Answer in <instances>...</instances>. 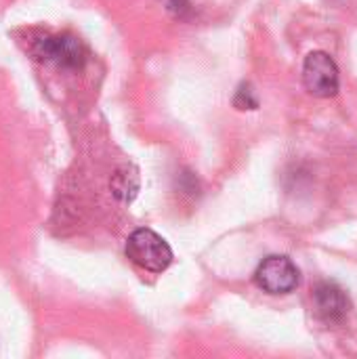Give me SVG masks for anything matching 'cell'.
Masks as SVG:
<instances>
[{
	"instance_id": "4",
	"label": "cell",
	"mask_w": 357,
	"mask_h": 359,
	"mask_svg": "<svg viewBox=\"0 0 357 359\" xmlns=\"http://www.w3.org/2000/svg\"><path fill=\"white\" fill-rule=\"evenodd\" d=\"M255 280L267 294H288L299 288L301 271L288 257H267L255 271Z\"/></svg>"
},
{
	"instance_id": "7",
	"label": "cell",
	"mask_w": 357,
	"mask_h": 359,
	"mask_svg": "<svg viewBox=\"0 0 357 359\" xmlns=\"http://www.w3.org/2000/svg\"><path fill=\"white\" fill-rule=\"evenodd\" d=\"M234 105L238 109H257L259 107V97H257V93L252 90L250 84H242L238 88V93L234 97Z\"/></svg>"
},
{
	"instance_id": "1",
	"label": "cell",
	"mask_w": 357,
	"mask_h": 359,
	"mask_svg": "<svg viewBox=\"0 0 357 359\" xmlns=\"http://www.w3.org/2000/svg\"><path fill=\"white\" fill-rule=\"evenodd\" d=\"M126 257L130 263L149 273H162L173 263L168 242L151 229H137L126 240Z\"/></svg>"
},
{
	"instance_id": "5",
	"label": "cell",
	"mask_w": 357,
	"mask_h": 359,
	"mask_svg": "<svg viewBox=\"0 0 357 359\" xmlns=\"http://www.w3.org/2000/svg\"><path fill=\"white\" fill-rule=\"evenodd\" d=\"M314 307L324 322L335 324L347 318L351 305L341 286H337L335 282H322L314 290Z\"/></svg>"
},
{
	"instance_id": "6",
	"label": "cell",
	"mask_w": 357,
	"mask_h": 359,
	"mask_svg": "<svg viewBox=\"0 0 357 359\" xmlns=\"http://www.w3.org/2000/svg\"><path fill=\"white\" fill-rule=\"evenodd\" d=\"M112 191L114 196L128 204L135 200L137 191H139V175L135 168H118L114 175H112Z\"/></svg>"
},
{
	"instance_id": "2",
	"label": "cell",
	"mask_w": 357,
	"mask_h": 359,
	"mask_svg": "<svg viewBox=\"0 0 357 359\" xmlns=\"http://www.w3.org/2000/svg\"><path fill=\"white\" fill-rule=\"evenodd\" d=\"M34 55L40 61L53 63L61 69H80L86 61L84 44L72 34L44 36L34 44Z\"/></svg>"
},
{
	"instance_id": "8",
	"label": "cell",
	"mask_w": 357,
	"mask_h": 359,
	"mask_svg": "<svg viewBox=\"0 0 357 359\" xmlns=\"http://www.w3.org/2000/svg\"><path fill=\"white\" fill-rule=\"evenodd\" d=\"M162 2H164L166 11H168L173 17H177V19H185V17H189V13H191L189 0H162Z\"/></svg>"
},
{
	"instance_id": "3",
	"label": "cell",
	"mask_w": 357,
	"mask_h": 359,
	"mask_svg": "<svg viewBox=\"0 0 357 359\" xmlns=\"http://www.w3.org/2000/svg\"><path fill=\"white\" fill-rule=\"evenodd\" d=\"M303 82L314 97L320 99L335 97L341 86V76L335 59L324 50L309 53L303 63Z\"/></svg>"
}]
</instances>
